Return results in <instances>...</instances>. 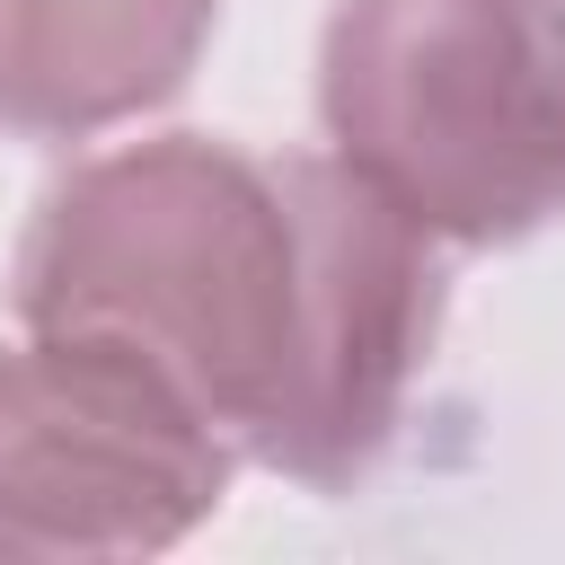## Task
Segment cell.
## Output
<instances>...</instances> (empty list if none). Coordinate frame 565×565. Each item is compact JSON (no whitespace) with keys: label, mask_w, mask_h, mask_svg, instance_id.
I'll use <instances>...</instances> for the list:
<instances>
[{"label":"cell","mask_w":565,"mask_h":565,"mask_svg":"<svg viewBox=\"0 0 565 565\" xmlns=\"http://www.w3.org/2000/svg\"><path fill=\"white\" fill-rule=\"evenodd\" d=\"M9 282L35 335L150 362L291 486H353L388 459L441 327L433 230L371 177L203 132L79 159L35 203Z\"/></svg>","instance_id":"cell-1"},{"label":"cell","mask_w":565,"mask_h":565,"mask_svg":"<svg viewBox=\"0 0 565 565\" xmlns=\"http://www.w3.org/2000/svg\"><path fill=\"white\" fill-rule=\"evenodd\" d=\"M318 115L415 230L512 247L565 221V0H335Z\"/></svg>","instance_id":"cell-2"},{"label":"cell","mask_w":565,"mask_h":565,"mask_svg":"<svg viewBox=\"0 0 565 565\" xmlns=\"http://www.w3.org/2000/svg\"><path fill=\"white\" fill-rule=\"evenodd\" d=\"M230 433L150 362L35 335L0 344V547L150 556L203 530L230 494Z\"/></svg>","instance_id":"cell-3"},{"label":"cell","mask_w":565,"mask_h":565,"mask_svg":"<svg viewBox=\"0 0 565 565\" xmlns=\"http://www.w3.org/2000/svg\"><path fill=\"white\" fill-rule=\"evenodd\" d=\"M221 0H0V124L35 141H88L168 106Z\"/></svg>","instance_id":"cell-4"}]
</instances>
